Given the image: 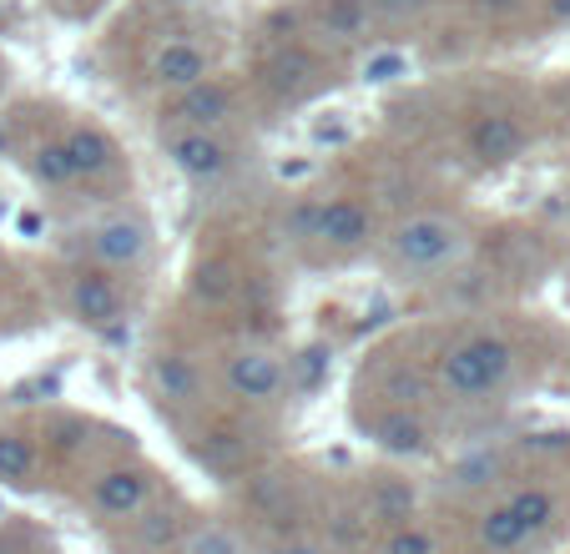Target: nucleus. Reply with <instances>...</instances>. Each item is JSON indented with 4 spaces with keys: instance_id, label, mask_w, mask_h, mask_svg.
Returning a JSON list of instances; mask_svg holds the SVG:
<instances>
[{
    "instance_id": "obj_1",
    "label": "nucleus",
    "mask_w": 570,
    "mask_h": 554,
    "mask_svg": "<svg viewBox=\"0 0 570 554\" xmlns=\"http://www.w3.org/2000/svg\"><path fill=\"white\" fill-rule=\"evenodd\" d=\"M520 368V353L510 338L500 333H464L434 363V378H440V394L454 404H490L510 388Z\"/></svg>"
},
{
    "instance_id": "obj_2",
    "label": "nucleus",
    "mask_w": 570,
    "mask_h": 554,
    "mask_svg": "<svg viewBox=\"0 0 570 554\" xmlns=\"http://www.w3.org/2000/svg\"><path fill=\"white\" fill-rule=\"evenodd\" d=\"M470 257V233L444 212H414L389 233V263L404 277H440Z\"/></svg>"
},
{
    "instance_id": "obj_3",
    "label": "nucleus",
    "mask_w": 570,
    "mask_h": 554,
    "mask_svg": "<svg viewBox=\"0 0 570 554\" xmlns=\"http://www.w3.org/2000/svg\"><path fill=\"white\" fill-rule=\"evenodd\" d=\"M223 394L243 408H273L283 394H288V368L273 348H233L223 358Z\"/></svg>"
},
{
    "instance_id": "obj_4",
    "label": "nucleus",
    "mask_w": 570,
    "mask_h": 554,
    "mask_svg": "<svg viewBox=\"0 0 570 554\" xmlns=\"http://www.w3.org/2000/svg\"><path fill=\"white\" fill-rule=\"evenodd\" d=\"M87 253L101 273H131L151 257V227L141 212H111L87 233Z\"/></svg>"
},
{
    "instance_id": "obj_5",
    "label": "nucleus",
    "mask_w": 570,
    "mask_h": 554,
    "mask_svg": "<svg viewBox=\"0 0 570 554\" xmlns=\"http://www.w3.org/2000/svg\"><path fill=\"white\" fill-rule=\"evenodd\" d=\"M151 499H157V479H151V469H141V464H111V469H101L97 479H91V494H87V504L107 524H127L131 514H141Z\"/></svg>"
},
{
    "instance_id": "obj_6",
    "label": "nucleus",
    "mask_w": 570,
    "mask_h": 554,
    "mask_svg": "<svg viewBox=\"0 0 570 554\" xmlns=\"http://www.w3.org/2000/svg\"><path fill=\"white\" fill-rule=\"evenodd\" d=\"M161 141H167V157H173V167L183 171L187 181H197V187H207V181L227 177L233 171V147H227L217 131H187V127H173L161 131Z\"/></svg>"
},
{
    "instance_id": "obj_7",
    "label": "nucleus",
    "mask_w": 570,
    "mask_h": 554,
    "mask_svg": "<svg viewBox=\"0 0 570 554\" xmlns=\"http://www.w3.org/2000/svg\"><path fill=\"white\" fill-rule=\"evenodd\" d=\"M66 308H71L76 323H87V328H117L127 303H121L117 277H107L101 267H91V273L81 267L71 277V288H66Z\"/></svg>"
},
{
    "instance_id": "obj_8",
    "label": "nucleus",
    "mask_w": 570,
    "mask_h": 554,
    "mask_svg": "<svg viewBox=\"0 0 570 554\" xmlns=\"http://www.w3.org/2000/svg\"><path fill=\"white\" fill-rule=\"evenodd\" d=\"M374 237V217H368L364 202L354 197H334V202H318V217H313V243H323L328 253H358Z\"/></svg>"
},
{
    "instance_id": "obj_9",
    "label": "nucleus",
    "mask_w": 570,
    "mask_h": 554,
    "mask_svg": "<svg viewBox=\"0 0 570 554\" xmlns=\"http://www.w3.org/2000/svg\"><path fill=\"white\" fill-rule=\"evenodd\" d=\"M368 438H374L379 454L389 458H430L434 454V434L420 414L410 408H389V414L368 418Z\"/></svg>"
},
{
    "instance_id": "obj_10",
    "label": "nucleus",
    "mask_w": 570,
    "mask_h": 554,
    "mask_svg": "<svg viewBox=\"0 0 570 554\" xmlns=\"http://www.w3.org/2000/svg\"><path fill=\"white\" fill-rule=\"evenodd\" d=\"M227 117H233V91L223 81L187 86V91H177L173 111H167V121L187 131H217V127H227Z\"/></svg>"
},
{
    "instance_id": "obj_11",
    "label": "nucleus",
    "mask_w": 570,
    "mask_h": 554,
    "mask_svg": "<svg viewBox=\"0 0 570 554\" xmlns=\"http://www.w3.org/2000/svg\"><path fill=\"white\" fill-rule=\"evenodd\" d=\"M187 530V514L177 499H151L141 514H131L127 520V540L137 554H167L177 550V540H183Z\"/></svg>"
},
{
    "instance_id": "obj_12",
    "label": "nucleus",
    "mask_w": 570,
    "mask_h": 554,
    "mask_svg": "<svg viewBox=\"0 0 570 554\" xmlns=\"http://www.w3.org/2000/svg\"><path fill=\"white\" fill-rule=\"evenodd\" d=\"M147 384L161 404H173V408H193L203 398V378H197V363L187 353H157L147 363Z\"/></svg>"
},
{
    "instance_id": "obj_13",
    "label": "nucleus",
    "mask_w": 570,
    "mask_h": 554,
    "mask_svg": "<svg viewBox=\"0 0 570 554\" xmlns=\"http://www.w3.org/2000/svg\"><path fill=\"white\" fill-rule=\"evenodd\" d=\"M470 151L484 167H505V161H515L525 151V127L515 117H480L470 131Z\"/></svg>"
},
{
    "instance_id": "obj_14",
    "label": "nucleus",
    "mask_w": 570,
    "mask_h": 554,
    "mask_svg": "<svg viewBox=\"0 0 570 554\" xmlns=\"http://www.w3.org/2000/svg\"><path fill=\"white\" fill-rule=\"evenodd\" d=\"M151 81L167 91H187V86L207 81V51L193 41H167L151 56Z\"/></svg>"
},
{
    "instance_id": "obj_15",
    "label": "nucleus",
    "mask_w": 570,
    "mask_h": 554,
    "mask_svg": "<svg viewBox=\"0 0 570 554\" xmlns=\"http://www.w3.org/2000/svg\"><path fill=\"white\" fill-rule=\"evenodd\" d=\"M414 510H420V484L414 479H374L364 494V520L384 524V530L410 524Z\"/></svg>"
},
{
    "instance_id": "obj_16",
    "label": "nucleus",
    "mask_w": 570,
    "mask_h": 554,
    "mask_svg": "<svg viewBox=\"0 0 570 554\" xmlns=\"http://www.w3.org/2000/svg\"><path fill=\"white\" fill-rule=\"evenodd\" d=\"M495 479H505V448H500V444H480V448H470V454H460L450 464V474H444V489L480 494V489H490Z\"/></svg>"
},
{
    "instance_id": "obj_17",
    "label": "nucleus",
    "mask_w": 570,
    "mask_h": 554,
    "mask_svg": "<svg viewBox=\"0 0 570 554\" xmlns=\"http://www.w3.org/2000/svg\"><path fill=\"white\" fill-rule=\"evenodd\" d=\"M474 550L480 554H520V550H530L525 530H520V520L510 514L505 499L484 504V510L474 514Z\"/></svg>"
},
{
    "instance_id": "obj_18",
    "label": "nucleus",
    "mask_w": 570,
    "mask_h": 554,
    "mask_svg": "<svg viewBox=\"0 0 570 554\" xmlns=\"http://www.w3.org/2000/svg\"><path fill=\"white\" fill-rule=\"evenodd\" d=\"M61 147L76 167V181L81 177H107V171L117 167V147H111V137L97 131V127H71L61 137Z\"/></svg>"
},
{
    "instance_id": "obj_19",
    "label": "nucleus",
    "mask_w": 570,
    "mask_h": 554,
    "mask_svg": "<svg viewBox=\"0 0 570 554\" xmlns=\"http://www.w3.org/2000/svg\"><path fill=\"white\" fill-rule=\"evenodd\" d=\"M177 554H248V540H243L237 524L207 514V520H187L183 540H177Z\"/></svg>"
},
{
    "instance_id": "obj_20",
    "label": "nucleus",
    "mask_w": 570,
    "mask_h": 554,
    "mask_svg": "<svg viewBox=\"0 0 570 554\" xmlns=\"http://www.w3.org/2000/svg\"><path fill=\"white\" fill-rule=\"evenodd\" d=\"M505 504H510V514L520 520V530H525L530 544H535L540 534L556 530V520H560V499L546 489V484H525V489L505 494Z\"/></svg>"
},
{
    "instance_id": "obj_21",
    "label": "nucleus",
    "mask_w": 570,
    "mask_h": 554,
    "mask_svg": "<svg viewBox=\"0 0 570 554\" xmlns=\"http://www.w3.org/2000/svg\"><path fill=\"white\" fill-rule=\"evenodd\" d=\"M36 444L26 434H0V484H16V489H31L36 484Z\"/></svg>"
},
{
    "instance_id": "obj_22",
    "label": "nucleus",
    "mask_w": 570,
    "mask_h": 554,
    "mask_svg": "<svg viewBox=\"0 0 570 554\" xmlns=\"http://www.w3.org/2000/svg\"><path fill=\"white\" fill-rule=\"evenodd\" d=\"M368 21H374V16H368L364 0H328L318 16L323 36H334V41H358V36H368Z\"/></svg>"
},
{
    "instance_id": "obj_23",
    "label": "nucleus",
    "mask_w": 570,
    "mask_h": 554,
    "mask_svg": "<svg viewBox=\"0 0 570 554\" xmlns=\"http://www.w3.org/2000/svg\"><path fill=\"white\" fill-rule=\"evenodd\" d=\"M404 76H414V56L399 51V46L368 51L364 66H358V81H364V86H394V81H404Z\"/></svg>"
},
{
    "instance_id": "obj_24",
    "label": "nucleus",
    "mask_w": 570,
    "mask_h": 554,
    "mask_svg": "<svg viewBox=\"0 0 570 554\" xmlns=\"http://www.w3.org/2000/svg\"><path fill=\"white\" fill-rule=\"evenodd\" d=\"M31 171H36L41 187H71L76 181V167H71V157H66L61 141H41V147L31 151Z\"/></svg>"
},
{
    "instance_id": "obj_25",
    "label": "nucleus",
    "mask_w": 570,
    "mask_h": 554,
    "mask_svg": "<svg viewBox=\"0 0 570 554\" xmlns=\"http://www.w3.org/2000/svg\"><path fill=\"white\" fill-rule=\"evenodd\" d=\"M233 288L237 283H233V267L227 263H203L193 273V298L203 303V308H223V303L233 298Z\"/></svg>"
},
{
    "instance_id": "obj_26",
    "label": "nucleus",
    "mask_w": 570,
    "mask_h": 554,
    "mask_svg": "<svg viewBox=\"0 0 570 554\" xmlns=\"http://www.w3.org/2000/svg\"><path fill=\"white\" fill-rule=\"evenodd\" d=\"M379 554H440V540H434V530H424V524H394V530H384V540H379Z\"/></svg>"
},
{
    "instance_id": "obj_27",
    "label": "nucleus",
    "mask_w": 570,
    "mask_h": 554,
    "mask_svg": "<svg viewBox=\"0 0 570 554\" xmlns=\"http://www.w3.org/2000/svg\"><path fill=\"white\" fill-rule=\"evenodd\" d=\"M268 71H273L278 86H293V81H303V76H313V56L303 51V46H293V51H283L278 61L268 66Z\"/></svg>"
},
{
    "instance_id": "obj_28",
    "label": "nucleus",
    "mask_w": 570,
    "mask_h": 554,
    "mask_svg": "<svg viewBox=\"0 0 570 554\" xmlns=\"http://www.w3.org/2000/svg\"><path fill=\"white\" fill-rule=\"evenodd\" d=\"M368 16H379V21H414V16H424L434 6V0H364Z\"/></svg>"
},
{
    "instance_id": "obj_29",
    "label": "nucleus",
    "mask_w": 570,
    "mask_h": 554,
    "mask_svg": "<svg viewBox=\"0 0 570 554\" xmlns=\"http://www.w3.org/2000/svg\"><path fill=\"white\" fill-rule=\"evenodd\" d=\"M268 554H334V544L313 540V534H293V540H278Z\"/></svg>"
},
{
    "instance_id": "obj_30",
    "label": "nucleus",
    "mask_w": 570,
    "mask_h": 554,
    "mask_svg": "<svg viewBox=\"0 0 570 554\" xmlns=\"http://www.w3.org/2000/svg\"><path fill=\"white\" fill-rule=\"evenodd\" d=\"M570 448V434H525V454H566Z\"/></svg>"
},
{
    "instance_id": "obj_31",
    "label": "nucleus",
    "mask_w": 570,
    "mask_h": 554,
    "mask_svg": "<svg viewBox=\"0 0 570 554\" xmlns=\"http://www.w3.org/2000/svg\"><path fill=\"white\" fill-rule=\"evenodd\" d=\"M480 6V16H490V21H505V16L520 11V0H474Z\"/></svg>"
},
{
    "instance_id": "obj_32",
    "label": "nucleus",
    "mask_w": 570,
    "mask_h": 554,
    "mask_svg": "<svg viewBox=\"0 0 570 554\" xmlns=\"http://www.w3.org/2000/svg\"><path fill=\"white\" fill-rule=\"evenodd\" d=\"M323 348H308V353H303V363H288V368H298V374H303V384H313V378H318L323 374Z\"/></svg>"
},
{
    "instance_id": "obj_33",
    "label": "nucleus",
    "mask_w": 570,
    "mask_h": 554,
    "mask_svg": "<svg viewBox=\"0 0 570 554\" xmlns=\"http://www.w3.org/2000/svg\"><path fill=\"white\" fill-rule=\"evenodd\" d=\"M550 16H556V21H570V0H550Z\"/></svg>"
}]
</instances>
